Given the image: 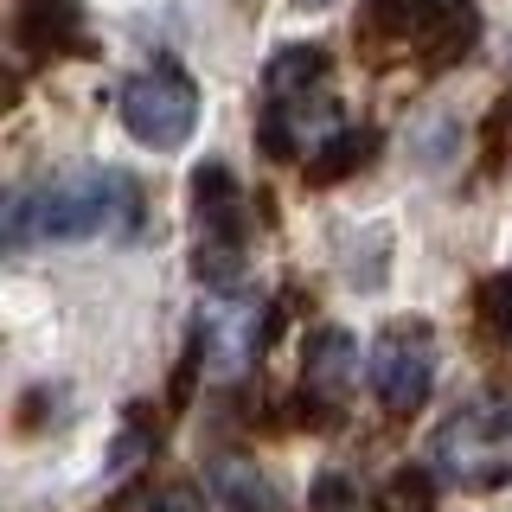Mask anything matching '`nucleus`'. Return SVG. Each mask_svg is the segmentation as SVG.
Listing matches in <instances>:
<instances>
[{"instance_id": "f257e3e1", "label": "nucleus", "mask_w": 512, "mask_h": 512, "mask_svg": "<svg viewBox=\"0 0 512 512\" xmlns=\"http://www.w3.org/2000/svg\"><path fill=\"white\" fill-rule=\"evenodd\" d=\"M141 224V186L116 167H84L58 180L13 192L7 205V244H77V237H116Z\"/></svg>"}, {"instance_id": "f03ea898", "label": "nucleus", "mask_w": 512, "mask_h": 512, "mask_svg": "<svg viewBox=\"0 0 512 512\" xmlns=\"http://www.w3.org/2000/svg\"><path fill=\"white\" fill-rule=\"evenodd\" d=\"M340 128L333 109V64L320 45H282L263 64V109H256V148L269 160H308L327 148Z\"/></svg>"}, {"instance_id": "7ed1b4c3", "label": "nucleus", "mask_w": 512, "mask_h": 512, "mask_svg": "<svg viewBox=\"0 0 512 512\" xmlns=\"http://www.w3.org/2000/svg\"><path fill=\"white\" fill-rule=\"evenodd\" d=\"M480 39V13L474 0H365L359 45L378 64L416 58L423 71H448L474 52Z\"/></svg>"}, {"instance_id": "20e7f679", "label": "nucleus", "mask_w": 512, "mask_h": 512, "mask_svg": "<svg viewBox=\"0 0 512 512\" xmlns=\"http://www.w3.org/2000/svg\"><path fill=\"white\" fill-rule=\"evenodd\" d=\"M429 474L461 493H493L512 480V397L474 391L448 410V423L429 436Z\"/></svg>"}, {"instance_id": "39448f33", "label": "nucleus", "mask_w": 512, "mask_h": 512, "mask_svg": "<svg viewBox=\"0 0 512 512\" xmlns=\"http://www.w3.org/2000/svg\"><path fill=\"white\" fill-rule=\"evenodd\" d=\"M192 224H199V244H192V276L205 288L231 295L244 282V244H250V218H244V186L224 160H205L192 173Z\"/></svg>"}, {"instance_id": "423d86ee", "label": "nucleus", "mask_w": 512, "mask_h": 512, "mask_svg": "<svg viewBox=\"0 0 512 512\" xmlns=\"http://www.w3.org/2000/svg\"><path fill=\"white\" fill-rule=\"evenodd\" d=\"M122 128L154 154L186 148L192 128H199V90H192V77L173 58H154L148 71H135L122 84Z\"/></svg>"}, {"instance_id": "0eeeda50", "label": "nucleus", "mask_w": 512, "mask_h": 512, "mask_svg": "<svg viewBox=\"0 0 512 512\" xmlns=\"http://www.w3.org/2000/svg\"><path fill=\"white\" fill-rule=\"evenodd\" d=\"M365 378H372V397L384 416H416L436 391V333L423 320H391L372 346Z\"/></svg>"}, {"instance_id": "6e6552de", "label": "nucleus", "mask_w": 512, "mask_h": 512, "mask_svg": "<svg viewBox=\"0 0 512 512\" xmlns=\"http://www.w3.org/2000/svg\"><path fill=\"white\" fill-rule=\"evenodd\" d=\"M13 52L26 64L84 58V7L77 0H13Z\"/></svg>"}, {"instance_id": "1a4fd4ad", "label": "nucleus", "mask_w": 512, "mask_h": 512, "mask_svg": "<svg viewBox=\"0 0 512 512\" xmlns=\"http://www.w3.org/2000/svg\"><path fill=\"white\" fill-rule=\"evenodd\" d=\"M352 372H359V340L340 333V327H320L308 340V352H301V404L308 410H340Z\"/></svg>"}, {"instance_id": "9d476101", "label": "nucleus", "mask_w": 512, "mask_h": 512, "mask_svg": "<svg viewBox=\"0 0 512 512\" xmlns=\"http://www.w3.org/2000/svg\"><path fill=\"white\" fill-rule=\"evenodd\" d=\"M372 148H378V128H346V135H333L327 148L308 160V180H314V186L346 180V173H359L365 160H372Z\"/></svg>"}, {"instance_id": "9b49d317", "label": "nucleus", "mask_w": 512, "mask_h": 512, "mask_svg": "<svg viewBox=\"0 0 512 512\" xmlns=\"http://www.w3.org/2000/svg\"><path fill=\"white\" fill-rule=\"evenodd\" d=\"M212 493H218V512H282L276 487L250 468H218L212 474Z\"/></svg>"}, {"instance_id": "f8f14e48", "label": "nucleus", "mask_w": 512, "mask_h": 512, "mask_svg": "<svg viewBox=\"0 0 512 512\" xmlns=\"http://www.w3.org/2000/svg\"><path fill=\"white\" fill-rule=\"evenodd\" d=\"M384 512H436V474L429 468H404L384 493Z\"/></svg>"}, {"instance_id": "ddd939ff", "label": "nucleus", "mask_w": 512, "mask_h": 512, "mask_svg": "<svg viewBox=\"0 0 512 512\" xmlns=\"http://www.w3.org/2000/svg\"><path fill=\"white\" fill-rule=\"evenodd\" d=\"M480 320H487V333L512 352V276H487V282H480Z\"/></svg>"}, {"instance_id": "4468645a", "label": "nucleus", "mask_w": 512, "mask_h": 512, "mask_svg": "<svg viewBox=\"0 0 512 512\" xmlns=\"http://www.w3.org/2000/svg\"><path fill=\"white\" fill-rule=\"evenodd\" d=\"M308 512H365L359 480H346V474H320V487H314Z\"/></svg>"}, {"instance_id": "2eb2a0df", "label": "nucleus", "mask_w": 512, "mask_h": 512, "mask_svg": "<svg viewBox=\"0 0 512 512\" xmlns=\"http://www.w3.org/2000/svg\"><path fill=\"white\" fill-rule=\"evenodd\" d=\"M506 122H512V96H506V103H493V116H487V141H480V167H487V173L506 160L500 154L506 148Z\"/></svg>"}, {"instance_id": "dca6fc26", "label": "nucleus", "mask_w": 512, "mask_h": 512, "mask_svg": "<svg viewBox=\"0 0 512 512\" xmlns=\"http://www.w3.org/2000/svg\"><path fill=\"white\" fill-rule=\"evenodd\" d=\"M148 512H205V500H199L192 487H167V493H160V500H154Z\"/></svg>"}, {"instance_id": "f3484780", "label": "nucleus", "mask_w": 512, "mask_h": 512, "mask_svg": "<svg viewBox=\"0 0 512 512\" xmlns=\"http://www.w3.org/2000/svg\"><path fill=\"white\" fill-rule=\"evenodd\" d=\"M301 7H327V0H301Z\"/></svg>"}]
</instances>
